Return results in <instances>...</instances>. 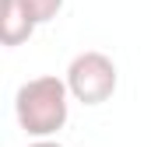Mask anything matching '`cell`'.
I'll use <instances>...</instances> for the list:
<instances>
[{
    "label": "cell",
    "mask_w": 151,
    "mask_h": 147,
    "mask_svg": "<svg viewBox=\"0 0 151 147\" xmlns=\"http://www.w3.org/2000/svg\"><path fill=\"white\" fill-rule=\"evenodd\" d=\"M70 116V91L63 77L42 74L14 91V119L28 137H56Z\"/></svg>",
    "instance_id": "obj_1"
},
{
    "label": "cell",
    "mask_w": 151,
    "mask_h": 147,
    "mask_svg": "<svg viewBox=\"0 0 151 147\" xmlns=\"http://www.w3.org/2000/svg\"><path fill=\"white\" fill-rule=\"evenodd\" d=\"M70 98L81 102V105H102L116 95V84H119V70L116 63L99 53V49H84L77 53L67 67V77H63Z\"/></svg>",
    "instance_id": "obj_2"
},
{
    "label": "cell",
    "mask_w": 151,
    "mask_h": 147,
    "mask_svg": "<svg viewBox=\"0 0 151 147\" xmlns=\"http://www.w3.org/2000/svg\"><path fill=\"white\" fill-rule=\"evenodd\" d=\"M35 35V21L25 14L21 0H0V46L14 49Z\"/></svg>",
    "instance_id": "obj_3"
},
{
    "label": "cell",
    "mask_w": 151,
    "mask_h": 147,
    "mask_svg": "<svg viewBox=\"0 0 151 147\" xmlns=\"http://www.w3.org/2000/svg\"><path fill=\"white\" fill-rule=\"evenodd\" d=\"M21 7H25V14L39 25H49L60 11H63V0H21Z\"/></svg>",
    "instance_id": "obj_4"
},
{
    "label": "cell",
    "mask_w": 151,
    "mask_h": 147,
    "mask_svg": "<svg viewBox=\"0 0 151 147\" xmlns=\"http://www.w3.org/2000/svg\"><path fill=\"white\" fill-rule=\"evenodd\" d=\"M28 147H63L60 140H53V137H32V144Z\"/></svg>",
    "instance_id": "obj_5"
}]
</instances>
